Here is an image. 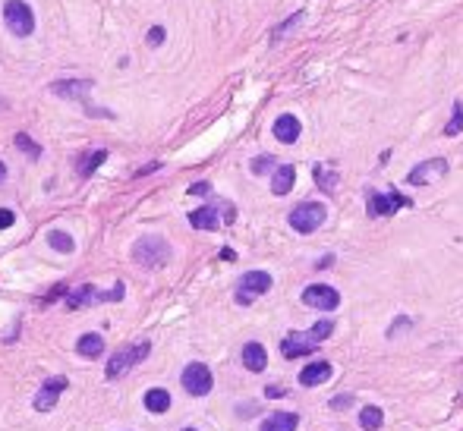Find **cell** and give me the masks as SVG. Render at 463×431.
<instances>
[{
	"instance_id": "7a4b0ae2",
	"label": "cell",
	"mask_w": 463,
	"mask_h": 431,
	"mask_svg": "<svg viewBox=\"0 0 463 431\" xmlns=\"http://www.w3.org/2000/svg\"><path fill=\"white\" fill-rule=\"evenodd\" d=\"M132 261L142 268H164L167 261H171V246H167L164 236H142L136 239V246H132Z\"/></svg>"
},
{
	"instance_id": "cb8c5ba5",
	"label": "cell",
	"mask_w": 463,
	"mask_h": 431,
	"mask_svg": "<svg viewBox=\"0 0 463 431\" xmlns=\"http://www.w3.org/2000/svg\"><path fill=\"white\" fill-rule=\"evenodd\" d=\"M48 243L54 246L57 252H63V255H70L73 249H76V243H73V236H70V233H63V230H50V233H48Z\"/></svg>"
},
{
	"instance_id": "d6986e66",
	"label": "cell",
	"mask_w": 463,
	"mask_h": 431,
	"mask_svg": "<svg viewBox=\"0 0 463 431\" xmlns=\"http://www.w3.org/2000/svg\"><path fill=\"white\" fill-rule=\"evenodd\" d=\"M76 353L85 356V359H98V356L105 353V337H101V334H83V337L76 340Z\"/></svg>"
},
{
	"instance_id": "8fae6325",
	"label": "cell",
	"mask_w": 463,
	"mask_h": 431,
	"mask_svg": "<svg viewBox=\"0 0 463 431\" xmlns=\"http://www.w3.org/2000/svg\"><path fill=\"white\" fill-rule=\"evenodd\" d=\"M63 391H66V378L63 375L48 378V381L41 384V391L35 393V409H38V413H50V409L57 406V400H60Z\"/></svg>"
},
{
	"instance_id": "5bb4252c",
	"label": "cell",
	"mask_w": 463,
	"mask_h": 431,
	"mask_svg": "<svg viewBox=\"0 0 463 431\" xmlns=\"http://www.w3.org/2000/svg\"><path fill=\"white\" fill-rule=\"evenodd\" d=\"M331 362L328 359H319V362H309L303 371H299V384L303 387H319V384H325L328 378H331Z\"/></svg>"
},
{
	"instance_id": "ba28073f",
	"label": "cell",
	"mask_w": 463,
	"mask_h": 431,
	"mask_svg": "<svg viewBox=\"0 0 463 431\" xmlns=\"http://www.w3.org/2000/svg\"><path fill=\"white\" fill-rule=\"evenodd\" d=\"M211 384H215V378H211V369L205 362H189L186 369H183V387H186V393H193V397H205V393L211 391Z\"/></svg>"
},
{
	"instance_id": "4dcf8cb0",
	"label": "cell",
	"mask_w": 463,
	"mask_h": 431,
	"mask_svg": "<svg viewBox=\"0 0 463 431\" xmlns=\"http://www.w3.org/2000/svg\"><path fill=\"white\" fill-rule=\"evenodd\" d=\"M13 224H16V214L10 208H0V230H10Z\"/></svg>"
},
{
	"instance_id": "d4e9b609",
	"label": "cell",
	"mask_w": 463,
	"mask_h": 431,
	"mask_svg": "<svg viewBox=\"0 0 463 431\" xmlns=\"http://www.w3.org/2000/svg\"><path fill=\"white\" fill-rule=\"evenodd\" d=\"M303 16H306V13H303V10H297V13H293V16H287V23L275 26V28H271V41H281L287 32H293V28H297L299 23H303Z\"/></svg>"
},
{
	"instance_id": "4fadbf2b",
	"label": "cell",
	"mask_w": 463,
	"mask_h": 431,
	"mask_svg": "<svg viewBox=\"0 0 463 431\" xmlns=\"http://www.w3.org/2000/svg\"><path fill=\"white\" fill-rule=\"evenodd\" d=\"M299 133H303V123H299L293 114H281L275 120V138H277V142L293 145L299 138Z\"/></svg>"
},
{
	"instance_id": "7402d4cb",
	"label": "cell",
	"mask_w": 463,
	"mask_h": 431,
	"mask_svg": "<svg viewBox=\"0 0 463 431\" xmlns=\"http://www.w3.org/2000/svg\"><path fill=\"white\" fill-rule=\"evenodd\" d=\"M105 160H107V151H105V148L83 155V158H79V177H92V173L98 170V167L105 164Z\"/></svg>"
},
{
	"instance_id": "e0dca14e",
	"label": "cell",
	"mask_w": 463,
	"mask_h": 431,
	"mask_svg": "<svg viewBox=\"0 0 463 431\" xmlns=\"http://www.w3.org/2000/svg\"><path fill=\"white\" fill-rule=\"evenodd\" d=\"M189 224H193L196 230H218V227H220L218 208H215V204H205V208H196L193 214H189Z\"/></svg>"
},
{
	"instance_id": "1f68e13d",
	"label": "cell",
	"mask_w": 463,
	"mask_h": 431,
	"mask_svg": "<svg viewBox=\"0 0 463 431\" xmlns=\"http://www.w3.org/2000/svg\"><path fill=\"white\" fill-rule=\"evenodd\" d=\"M211 192V182H193L189 186V195H208Z\"/></svg>"
},
{
	"instance_id": "603a6c76",
	"label": "cell",
	"mask_w": 463,
	"mask_h": 431,
	"mask_svg": "<svg viewBox=\"0 0 463 431\" xmlns=\"http://www.w3.org/2000/svg\"><path fill=\"white\" fill-rule=\"evenodd\" d=\"M359 425H363L366 431H378L381 425H385V413H381L378 406H366L363 413H359Z\"/></svg>"
},
{
	"instance_id": "f1b7e54d",
	"label": "cell",
	"mask_w": 463,
	"mask_h": 431,
	"mask_svg": "<svg viewBox=\"0 0 463 431\" xmlns=\"http://www.w3.org/2000/svg\"><path fill=\"white\" fill-rule=\"evenodd\" d=\"M16 148L22 151V155H28L32 160H38V158H41V148H38V145H35L26 133H16Z\"/></svg>"
},
{
	"instance_id": "9c48e42d",
	"label": "cell",
	"mask_w": 463,
	"mask_h": 431,
	"mask_svg": "<svg viewBox=\"0 0 463 431\" xmlns=\"http://www.w3.org/2000/svg\"><path fill=\"white\" fill-rule=\"evenodd\" d=\"M303 302L309 309H319V312H334L341 305V293L328 283H309L303 290Z\"/></svg>"
},
{
	"instance_id": "ac0fdd59",
	"label": "cell",
	"mask_w": 463,
	"mask_h": 431,
	"mask_svg": "<svg viewBox=\"0 0 463 431\" xmlns=\"http://www.w3.org/2000/svg\"><path fill=\"white\" fill-rule=\"evenodd\" d=\"M243 365H246L249 371H265V365H268V353H265L262 343H246L243 347Z\"/></svg>"
},
{
	"instance_id": "e575fe53",
	"label": "cell",
	"mask_w": 463,
	"mask_h": 431,
	"mask_svg": "<svg viewBox=\"0 0 463 431\" xmlns=\"http://www.w3.org/2000/svg\"><path fill=\"white\" fill-rule=\"evenodd\" d=\"M151 170H161V164H158V160H154V164H145L142 170H139V177H145V173H151Z\"/></svg>"
},
{
	"instance_id": "52a82bcc",
	"label": "cell",
	"mask_w": 463,
	"mask_h": 431,
	"mask_svg": "<svg viewBox=\"0 0 463 431\" xmlns=\"http://www.w3.org/2000/svg\"><path fill=\"white\" fill-rule=\"evenodd\" d=\"M271 274L268 271H246L240 277V287H237V302L240 305H249L255 296H262V293H268L271 290Z\"/></svg>"
},
{
	"instance_id": "44dd1931",
	"label": "cell",
	"mask_w": 463,
	"mask_h": 431,
	"mask_svg": "<svg viewBox=\"0 0 463 431\" xmlns=\"http://www.w3.org/2000/svg\"><path fill=\"white\" fill-rule=\"evenodd\" d=\"M145 409H149V413H167V409H171V393L164 391V387H151L149 393H145Z\"/></svg>"
},
{
	"instance_id": "277c9868",
	"label": "cell",
	"mask_w": 463,
	"mask_h": 431,
	"mask_svg": "<svg viewBox=\"0 0 463 431\" xmlns=\"http://www.w3.org/2000/svg\"><path fill=\"white\" fill-rule=\"evenodd\" d=\"M325 217H328V208L321 202H299L287 221H290V227L297 233H315L325 224Z\"/></svg>"
},
{
	"instance_id": "74e56055",
	"label": "cell",
	"mask_w": 463,
	"mask_h": 431,
	"mask_svg": "<svg viewBox=\"0 0 463 431\" xmlns=\"http://www.w3.org/2000/svg\"><path fill=\"white\" fill-rule=\"evenodd\" d=\"M183 431H196V428H183Z\"/></svg>"
},
{
	"instance_id": "8d00e7d4",
	"label": "cell",
	"mask_w": 463,
	"mask_h": 431,
	"mask_svg": "<svg viewBox=\"0 0 463 431\" xmlns=\"http://www.w3.org/2000/svg\"><path fill=\"white\" fill-rule=\"evenodd\" d=\"M4 180H6V164L0 160V182H4Z\"/></svg>"
},
{
	"instance_id": "5b68a950",
	"label": "cell",
	"mask_w": 463,
	"mask_h": 431,
	"mask_svg": "<svg viewBox=\"0 0 463 431\" xmlns=\"http://www.w3.org/2000/svg\"><path fill=\"white\" fill-rule=\"evenodd\" d=\"M149 353H151V343L149 340H139V343H132V347L117 349V353L110 356V362H107V378H120L123 371L132 369V365L149 359Z\"/></svg>"
},
{
	"instance_id": "484cf974",
	"label": "cell",
	"mask_w": 463,
	"mask_h": 431,
	"mask_svg": "<svg viewBox=\"0 0 463 431\" xmlns=\"http://www.w3.org/2000/svg\"><path fill=\"white\" fill-rule=\"evenodd\" d=\"M312 177H315V182H319L321 189H325V192H334V186H337V173H334V170H328V167L315 164Z\"/></svg>"
},
{
	"instance_id": "4316f807",
	"label": "cell",
	"mask_w": 463,
	"mask_h": 431,
	"mask_svg": "<svg viewBox=\"0 0 463 431\" xmlns=\"http://www.w3.org/2000/svg\"><path fill=\"white\" fill-rule=\"evenodd\" d=\"M463 133V101H454V114H451V123L445 126V136L454 138Z\"/></svg>"
},
{
	"instance_id": "ffe728a7",
	"label": "cell",
	"mask_w": 463,
	"mask_h": 431,
	"mask_svg": "<svg viewBox=\"0 0 463 431\" xmlns=\"http://www.w3.org/2000/svg\"><path fill=\"white\" fill-rule=\"evenodd\" d=\"M88 302H105V293H98L95 287H79V290H73L70 299H66V309H83V305Z\"/></svg>"
},
{
	"instance_id": "2e32d148",
	"label": "cell",
	"mask_w": 463,
	"mask_h": 431,
	"mask_svg": "<svg viewBox=\"0 0 463 431\" xmlns=\"http://www.w3.org/2000/svg\"><path fill=\"white\" fill-rule=\"evenodd\" d=\"M293 182H297V170H293V164L275 167V177H271V192H275V195H287L293 189Z\"/></svg>"
},
{
	"instance_id": "836d02e7",
	"label": "cell",
	"mask_w": 463,
	"mask_h": 431,
	"mask_svg": "<svg viewBox=\"0 0 463 431\" xmlns=\"http://www.w3.org/2000/svg\"><path fill=\"white\" fill-rule=\"evenodd\" d=\"M265 397H284V387H265Z\"/></svg>"
},
{
	"instance_id": "9a60e30c",
	"label": "cell",
	"mask_w": 463,
	"mask_h": 431,
	"mask_svg": "<svg viewBox=\"0 0 463 431\" xmlns=\"http://www.w3.org/2000/svg\"><path fill=\"white\" fill-rule=\"evenodd\" d=\"M299 415L297 413H271L259 425V431H297Z\"/></svg>"
},
{
	"instance_id": "d6a6232c",
	"label": "cell",
	"mask_w": 463,
	"mask_h": 431,
	"mask_svg": "<svg viewBox=\"0 0 463 431\" xmlns=\"http://www.w3.org/2000/svg\"><path fill=\"white\" fill-rule=\"evenodd\" d=\"M353 403V397H350V393H344V397H334V400H331V409H347Z\"/></svg>"
},
{
	"instance_id": "8992f818",
	"label": "cell",
	"mask_w": 463,
	"mask_h": 431,
	"mask_svg": "<svg viewBox=\"0 0 463 431\" xmlns=\"http://www.w3.org/2000/svg\"><path fill=\"white\" fill-rule=\"evenodd\" d=\"M410 204L413 202L400 192H378V189L366 192V211H369V217H388L400 208H410Z\"/></svg>"
},
{
	"instance_id": "7c38bea8",
	"label": "cell",
	"mask_w": 463,
	"mask_h": 431,
	"mask_svg": "<svg viewBox=\"0 0 463 431\" xmlns=\"http://www.w3.org/2000/svg\"><path fill=\"white\" fill-rule=\"evenodd\" d=\"M95 89V79H57L50 82V94L57 98H85V92Z\"/></svg>"
},
{
	"instance_id": "83f0119b",
	"label": "cell",
	"mask_w": 463,
	"mask_h": 431,
	"mask_svg": "<svg viewBox=\"0 0 463 431\" xmlns=\"http://www.w3.org/2000/svg\"><path fill=\"white\" fill-rule=\"evenodd\" d=\"M277 167V160L275 155H259V158H252V164H249V170L255 173V177H262V173H271Z\"/></svg>"
},
{
	"instance_id": "3957f363",
	"label": "cell",
	"mask_w": 463,
	"mask_h": 431,
	"mask_svg": "<svg viewBox=\"0 0 463 431\" xmlns=\"http://www.w3.org/2000/svg\"><path fill=\"white\" fill-rule=\"evenodd\" d=\"M4 23L16 38H28L35 32V13L26 0H6L4 4Z\"/></svg>"
},
{
	"instance_id": "f546056e",
	"label": "cell",
	"mask_w": 463,
	"mask_h": 431,
	"mask_svg": "<svg viewBox=\"0 0 463 431\" xmlns=\"http://www.w3.org/2000/svg\"><path fill=\"white\" fill-rule=\"evenodd\" d=\"M164 38H167L164 26H151V28H149V35H145V41H149L151 48H161V45H164Z\"/></svg>"
},
{
	"instance_id": "30bf717a",
	"label": "cell",
	"mask_w": 463,
	"mask_h": 431,
	"mask_svg": "<svg viewBox=\"0 0 463 431\" xmlns=\"http://www.w3.org/2000/svg\"><path fill=\"white\" fill-rule=\"evenodd\" d=\"M445 173H447V160L445 158H429L407 173V182L410 186H432V182H438Z\"/></svg>"
},
{
	"instance_id": "d590c367",
	"label": "cell",
	"mask_w": 463,
	"mask_h": 431,
	"mask_svg": "<svg viewBox=\"0 0 463 431\" xmlns=\"http://www.w3.org/2000/svg\"><path fill=\"white\" fill-rule=\"evenodd\" d=\"M331 261H334V255H325V258H321L315 268H331Z\"/></svg>"
},
{
	"instance_id": "6da1fadb",
	"label": "cell",
	"mask_w": 463,
	"mask_h": 431,
	"mask_svg": "<svg viewBox=\"0 0 463 431\" xmlns=\"http://www.w3.org/2000/svg\"><path fill=\"white\" fill-rule=\"evenodd\" d=\"M331 334H334V321H331V318L315 321V324L309 327L306 334H299V331L287 334V337L281 340V353L287 356V359H299V356H309V353H315V349H319V343L328 340Z\"/></svg>"
}]
</instances>
